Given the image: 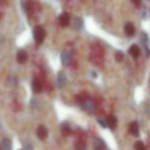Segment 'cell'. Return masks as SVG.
<instances>
[{
  "instance_id": "21",
  "label": "cell",
  "mask_w": 150,
  "mask_h": 150,
  "mask_svg": "<svg viewBox=\"0 0 150 150\" xmlns=\"http://www.w3.org/2000/svg\"><path fill=\"white\" fill-rule=\"evenodd\" d=\"M24 150H33V149H32V146L30 145V144H26Z\"/></svg>"
},
{
  "instance_id": "23",
  "label": "cell",
  "mask_w": 150,
  "mask_h": 150,
  "mask_svg": "<svg viewBox=\"0 0 150 150\" xmlns=\"http://www.w3.org/2000/svg\"><path fill=\"white\" fill-rule=\"evenodd\" d=\"M20 150H23V149H20Z\"/></svg>"
},
{
  "instance_id": "15",
  "label": "cell",
  "mask_w": 150,
  "mask_h": 150,
  "mask_svg": "<svg viewBox=\"0 0 150 150\" xmlns=\"http://www.w3.org/2000/svg\"><path fill=\"white\" fill-rule=\"evenodd\" d=\"M141 41L145 46H147L148 44H149V38H148L147 34L144 33V32H142L141 33Z\"/></svg>"
},
{
  "instance_id": "9",
  "label": "cell",
  "mask_w": 150,
  "mask_h": 150,
  "mask_svg": "<svg viewBox=\"0 0 150 150\" xmlns=\"http://www.w3.org/2000/svg\"><path fill=\"white\" fill-rule=\"evenodd\" d=\"M11 148H13V144H11V139L4 138V139L1 141V149L2 150H11Z\"/></svg>"
},
{
  "instance_id": "5",
  "label": "cell",
  "mask_w": 150,
  "mask_h": 150,
  "mask_svg": "<svg viewBox=\"0 0 150 150\" xmlns=\"http://www.w3.org/2000/svg\"><path fill=\"white\" fill-rule=\"evenodd\" d=\"M94 148L96 150H105L106 149V144L100 138H96L94 140Z\"/></svg>"
},
{
  "instance_id": "17",
  "label": "cell",
  "mask_w": 150,
  "mask_h": 150,
  "mask_svg": "<svg viewBox=\"0 0 150 150\" xmlns=\"http://www.w3.org/2000/svg\"><path fill=\"white\" fill-rule=\"evenodd\" d=\"M62 133L64 134V135H70L71 134L70 127H69L67 125H62Z\"/></svg>"
},
{
  "instance_id": "10",
  "label": "cell",
  "mask_w": 150,
  "mask_h": 150,
  "mask_svg": "<svg viewBox=\"0 0 150 150\" xmlns=\"http://www.w3.org/2000/svg\"><path fill=\"white\" fill-rule=\"evenodd\" d=\"M106 123L111 129H115V127H116V125H117V118L115 116H113V115H110V116L107 118Z\"/></svg>"
},
{
  "instance_id": "1",
  "label": "cell",
  "mask_w": 150,
  "mask_h": 150,
  "mask_svg": "<svg viewBox=\"0 0 150 150\" xmlns=\"http://www.w3.org/2000/svg\"><path fill=\"white\" fill-rule=\"evenodd\" d=\"M33 36L36 45H40L45 38V30L41 26H36L33 29Z\"/></svg>"
},
{
  "instance_id": "6",
  "label": "cell",
  "mask_w": 150,
  "mask_h": 150,
  "mask_svg": "<svg viewBox=\"0 0 150 150\" xmlns=\"http://www.w3.org/2000/svg\"><path fill=\"white\" fill-rule=\"evenodd\" d=\"M60 24L63 27H67L70 24V16L68 15V13H63L60 16Z\"/></svg>"
},
{
  "instance_id": "20",
  "label": "cell",
  "mask_w": 150,
  "mask_h": 150,
  "mask_svg": "<svg viewBox=\"0 0 150 150\" xmlns=\"http://www.w3.org/2000/svg\"><path fill=\"white\" fill-rule=\"evenodd\" d=\"M98 122L100 123L101 125H102V127H106L107 123H106V122H104V121H103L102 119H98Z\"/></svg>"
},
{
  "instance_id": "11",
  "label": "cell",
  "mask_w": 150,
  "mask_h": 150,
  "mask_svg": "<svg viewBox=\"0 0 150 150\" xmlns=\"http://www.w3.org/2000/svg\"><path fill=\"white\" fill-rule=\"evenodd\" d=\"M129 133H131L132 135L139 136V125H138V122H136V121L132 122L131 125H129Z\"/></svg>"
},
{
  "instance_id": "13",
  "label": "cell",
  "mask_w": 150,
  "mask_h": 150,
  "mask_svg": "<svg viewBox=\"0 0 150 150\" xmlns=\"http://www.w3.org/2000/svg\"><path fill=\"white\" fill-rule=\"evenodd\" d=\"M17 60L20 64H24L27 61V54L24 50H19L17 54Z\"/></svg>"
},
{
  "instance_id": "4",
  "label": "cell",
  "mask_w": 150,
  "mask_h": 150,
  "mask_svg": "<svg viewBox=\"0 0 150 150\" xmlns=\"http://www.w3.org/2000/svg\"><path fill=\"white\" fill-rule=\"evenodd\" d=\"M67 82V78L62 72H60L58 74V78H57V86H58L59 88H63L65 86H66Z\"/></svg>"
},
{
  "instance_id": "8",
  "label": "cell",
  "mask_w": 150,
  "mask_h": 150,
  "mask_svg": "<svg viewBox=\"0 0 150 150\" xmlns=\"http://www.w3.org/2000/svg\"><path fill=\"white\" fill-rule=\"evenodd\" d=\"M31 86H32V90H33V92L35 93V94H39V93L42 92V86L39 80L34 79L33 81H32Z\"/></svg>"
},
{
  "instance_id": "18",
  "label": "cell",
  "mask_w": 150,
  "mask_h": 150,
  "mask_svg": "<svg viewBox=\"0 0 150 150\" xmlns=\"http://www.w3.org/2000/svg\"><path fill=\"white\" fill-rule=\"evenodd\" d=\"M115 59H116L117 62H120V61H122L123 59V54L121 52H117L116 54H115Z\"/></svg>"
},
{
  "instance_id": "19",
  "label": "cell",
  "mask_w": 150,
  "mask_h": 150,
  "mask_svg": "<svg viewBox=\"0 0 150 150\" xmlns=\"http://www.w3.org/2000/svg\"><path fill=\"white\" fill-rule=\"evenodd\" d=\"M133 2H134V4H135L136 6L139 7L140 5H141V3H142V0H133Z\"/></svg>"
},
{
  "instance_id": "3",
  "label": "cell",
  "mask_w": 150,
  "mask_h": 150,
  "mask_svg": "<svg viewBox=\"0 0 150 150\" xmlns=\"http://www.w3.org/2000/svg\"><path fill=\"white\" fill-rule=\"evenodd\" d=\"M61 61H62L63 65H65V66L70 65L71 61H72V54H71V52H68V50L63 52L62 54H61Z\"/></svg>"
},
{
  "instance_id": "7",
  "label": "cell",
  "mask_w": 150,
  "mask_h": 150,
  "mask_svg": "<svg viewBox=\"0 0 150 150\" xmlns=\"http://www.w3.org/2000/svg\"><path fill=\"white\" fill-rule=\"evenodd\" d=\"M37 136L40 140H44L47 137V129L44 125H39L37 129Z\"/></svg>"
},
{
  "instance_id": "22",
  "label": "cell",
  "mask_w": 150,
  "mask_h": 150,
  "mask_svg": "<svg viewBox=\"0 0 150 150\" xmlns=\"http://www.w3.org/2000/svg\"><path fill=\"white\" fill-rule=\"evenodd\" d=\"M76 150H86V148H84V147H80V148L76 147Z\"/></svg>"
},
{
  "instance_id": "16",
  "label": "cell",
  "mask_w": 150,
  "mask_h": 150,
  "mask_svg": "<svg viewBox=\"0 0 150 150\" xmlns=\"http://www.w3.org/2000/svg\"><path fill=\"white\" fill-rule=\"evenodd\" d=\"M135 150H146L145 145H144L143 142H141V141L136 142V144H135Z\"/></svg>"
},
{
  "instance_id": "14",
  "label": "cell",
  "mask_w": 150,
  "mask_h": 150,
  "mask_svg": "<svg viewBox=\"0 0 150 150\" xmlns=\"http://www.w3.org/2000/svg\"><path fill=\"white\" fill-rule=\"evenodd\" d=\"M125 32L127 36H133L135 34V27L132 23H127L125 26Z\"/></svg>"
},
{
  "instance_id": "12",
  "label": "cell",
  "mask_w": 150,
  "mask_h": 150,
  "mask_svg": "<svg viewBox=\"0 0 150 150\" xmlns=\"http://www.w3.org/2000/svg\"><path fill=\"white\" fill-rule=\"evenodd\" d=\"M129 54H131L132 57H134V58H138V57L140 56V52H141V50H140L139 46L136 45V44H134V45H132L131 47H129Z\"/></svg>"
},
{
  "instance_id": "2",
  "label": "cell",
  "mask_w": 150,
  "mask_h": 150,
  "mask_svg": "<svg viewBox=\"0 0 150 150\" xmlns=\"http://www.w3.org/2000/svg\"><path fill=\"white\" fill-rule=\"evenodd\" d=\"M80 107L83 109L84 111H86L88 113H94L95 109H96V106H95V103L93 102L92 100H84L81 101L79 103Z\"/></svg>"
}]
</instances>
